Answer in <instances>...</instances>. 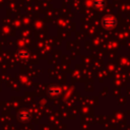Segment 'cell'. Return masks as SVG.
Listing matches in <instances>:
<instances>
[{
    "mask_svg": "<svg viewBox=\"0 0 130 130\" xmlns=\"http://www.w3.org/2000/svg\"><path fill=\"white\" fill-rule=\"evenodd\" d=\"M116 24H117V19L113 15H110V14L105 15L102 19V25L106 29H112L116 26Z\"/></svg>",
    "mask_w": 130,
    "mask_h": 130,
    "instance_id": "1",
    "label": "cell"
},
{
    "mask_svg": "<svg viewBox=\"0 0 130 130\" xmlns=\"http://www.w3.org/2000/svg\"><path fill=\"white\" fill-rule=\"evenodd\" d=\"M31 118V114L27 109H22L17 113V119L20 122H27Z\"/></svg>",
    "mask_w": 130,
    "mask_h": 130,
    "instance_id": "2",
    "label": "cell"
},
{
    "mask_svg": "<svg viewBox=\"0 0 130 130\" xmlns=\"http://www.w3.org/2000/svg\"><path fill=\"white\" fill-rule=\"evenodd\" d=\"M48 93L49 95L51 96H55V95H58L61 93V88L57 85H53V86H50L48 88Z\"/></svg>",
    "mask_w": 130,
    "mask_h": 130,
    "instance_id": "3",
    "label": "cell"
},
{
    "mask_svg": "<svg viewBox=\"0 0 130 130\" xmlns=\"http://www.w3.org/2000/svg\"><path fill=\"white\" fill-rule=\"evenodd\" d=\"M91 1H92V6L95 7L96 9L103 8L105 6V4H106L105 0H91Z\"/></svg>",
    "mask_w": 130,
    "mask_h": 130,
    "instance_id": "4",
    "label": "cell"
},
{
    "mask_svg": "<svg viewBox=\"0 0 130 130\" xmlns=\"http://www.w3.org/2000/svg\"><path fill=\"white\" fill-rule=\"evenodd\" d=\"M18 56L21 57V58H26V57L28 56V53H27L25 50H21V51L18 52Z\"/></svg>",
    "mask_w": 130,
    "mask_h": 130,
    "instance_id": "5",
    "label": "cell"
}]
</instances>
